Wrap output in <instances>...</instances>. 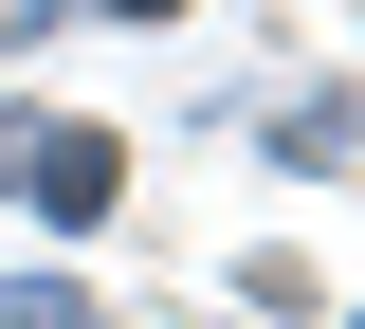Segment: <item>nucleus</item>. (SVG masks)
I'll return each mask as SVG.
<instances>
[{
	"mask_svg": "<svg viewBox=\"0 0 365 329\" xmlns=\"http://www.w3.org/2000/svg\"><path fill=\"white\" fill-rule=\"evenodd\" d=\"M110 183H128V165H110L91 128H37V201H55V220H110Z\"/></svg>",
	"mask_w": 365,
	"mask_h": 329,
	"instance_id": "nucleus-1",
	"label": "nucleus"
}]
</instances>
